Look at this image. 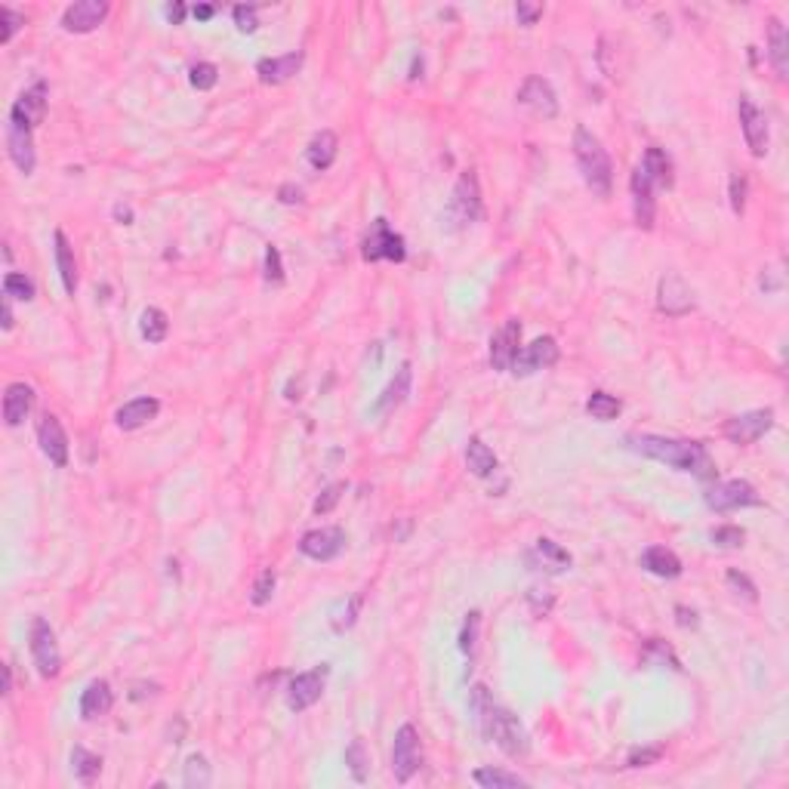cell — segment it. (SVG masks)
Returning <instances> with one entry per match:
<instances>
[{
    "instance_id": "cell-41",
    "label": "cell",
    "mask_w": 789,
    "mask_h": 789,
    "mask_svg": "<svg viewBox=\"0 0 789 789\" xmlns=\"http://www.w3.org/2000/svg\"><path fill=\"white\" fill-rule=\"evenodd\" d=\"M275 583H277V577H275V570L272 568H266L259 574V580L253 583V592H250V601L257 607H266L268 601H272V596H275Z\"/></svg>"
},
{
    "instance_id": "cell-58",
    "label": "cell",
    "mask_w": 789,
    "mask_h": 789,
    "mask_svg": "<svg viewBox=\"0 0 789 789\" xmlns=\"http://www.w3.org/2000/svg\"><path fill=\"white\" fill-rule=\"evenodd\" d=\"M4 330H13V309H10V296H4Z\"/></svg>"
},
{
    "instance_id": "cell-28",
    "label": "cell",
    "mask_w": 789,
    "mask_h": 789,
    "mask_svg": "<svg viewBox=\"0 0 789 789\" xmlns=\"http://www.w3.org/2000/svg\"><path fill=\"white\" fill-rule=\"evenodd\" d=\"M642 568L653 577H663V580L681 577V559L672 549H666V546H648L642 552Z\"/></svg>"
},
{
    "instance_id": "cell-11",
    "label": "cell",
    "mask_w": 789,
    "mask_h": 789,
    "mask_svg": "<svg viewBox=\"0 0 789 789\" xmlns=\"http://www.w3.org/2000/svg\"><path fill=\"white\" fill-rule=\"evenodd\" d=\"M774 426V410L762 408V410H747L740 417L728 419L725 423V438L734 441V445H756L758 438L771 432Z\"/></svg>"
},
{
    "instance_id": "cell-20",
    "label": "cell",
    "mask_w": 789,
    "mask_h": 789,
    "mask_svg": "<svg viewBox=\"0 0 789 789\" xmlns=\"http://www.w3.org/2000/svg\"><path fill=\"white\" fill-rule=\"evenodd\" d=\"M47 96H50L47 80H37L34 87H28L25 93H22L16 102H13L10 120H16V124L32 127V130H34V127L43 120V115H47Z\"/></svg>"
},
{
    "instance_id": "cell-49",
    "label": "cell",
    "mask_w": 789,
    "mask_h": 789,
    "mask_svg": "<svg viewBox=\"0 0 789 789\" xmlns=\"http://www.w3.org/2000/svg\"><path fill=\"white\" fill-rule=\"evenodd\" d=\"M660 756H663V747H644V749H633L626 758V768H648V765H657Z\"/></svg>"
},
{
    "instance_id": "cell-59",
    "label": "cell",
    "mask_w": 789,
    "mask_h": 789,
    "mask_svg": "<svg viewBox=\"0 0 789 789\" xmlns=\"http://www.w3.org/2000/svg\"><path fill=\"white\" fill-rule=\"evenodd\" d=\"M115 216H117V220H120V222H124V225H130V220H133L130 207H120V204L115 207Z\"/></svg>"
},
{
    "instance_id": "cell-37",
    "label": "cell",
    "mask_w": 789,
    "mask_h": 789,
    "mask_svg": "<svg viewBox=\"0 0 789 789\" xmlns=\"http://www.w3.org/2000/svg\"><path fill=\"white\" fill-rule=\"evenodd\" d=\"M472 777H475V784L484 786V789H515V786L521 789V786H528V780H521L518 774H509L503 768H478Z\"/></svg>"
},
{
    "instance_id": "cell-38",
    "label": "cell",
    "mask_w": 789,
    "mask_h": 789,
    "mask_svg": "<svg viewBox=\"0 0 789 789\" xmlns=\"http://www.w3.org/2000/svg\"><path fill=\"white\" fill-rule=\"evenodd\" d=\"M623 410L620 398L607 395V392H592L589 401H586V413H589L592 419H598V423H611V419H617Z\"/></svg>"
},
{
    "instance_id": "cell-17",
    "label": "cell",
    "mask_w": 789,
    "mask_h": 789,
    "mask_svg": "<svg viewBox=\"0 0 789 789\" xmlns=\"http://www.w3.org/2000/svg\"><path fill=\"white\" fill-rule=\"evenodd\" d=\"M629 192H633V216L635 225L644 231L653 229V220H657V198H653V183L648 179V173L642 167L633 170V179H629Z\"/></svg>"
},
{
    "instance_id": "cell-29",
    "label": "cell",
    "mask_w": 789,
    "mask_h": 789,
    "mask_svg": "<svg viewBox=\"0 0 789 789\" xmlns=\"http://www.w3.org/2000/svg\"><path fill=\"white\" fill-rule=\"evenodd\" d=\"M768 59L780 80L789 74V32L780 19H768Z\"/></svg>"
},
{
    "instance_id": "cell-13",
    "label": "cell",
    "mask_w": 789,
    "mask_h": 789,
    "mask_svg": "<svg viewBox=\"0 0 789 789\" xmlns=\"http://www.w3.org/2000/svg\"><path fill=\"white\" fill-rule=\"evenodd\" d=\"M518 105H524L528 111H533L537 117H555L559 115V93L552 89V84L540 74H531L524 78V84L518 87Z\"/></svg>"
},
{
    "instance_id": "cell-44",
    "label": "cell",
    "mask_w": 789,
    "mask_h": 789,
    "mask_svg": "<svg viewBox=\"0 0 789 789\" xmlns=\"http://www.w3.org/2000/svg\"><path fill=\"white\" fill-rule=\"evenodd\" d=\"M709 540L716 546H721V549H737V546H743V540H747V533H743V528H737V524H721V528L709 533Z\"/></svg>"
},
{
    "instance_id": "cell-10",
    "label": "cell",
    "mask_w": 789,
    "mask_h": 789,
    "mask_svg": "<svg viewBox=\"0 0 789 789\" xmlns=\"http://www.w3.org/2000/svg\"><path fill=\"white\" fill-rule=\"evenodd\" d=\"M737 111H740L743 139H747L749 152H753V157H765L768 155V142H771V130H768V117H765V111L758 108L749 96H740Z\"/></svg>"
},
{
    "instance_id": "cell-15",
    "label": "cell",
    "mask_w": 789,
    "mask_h": 789,
    "mask_svg": "<svg viewBox=\"0 0 789 789\" xmlns=\"http://www.w3.org/2000/svg\"><path fill=\"white\" fill-rule=\"evenodd\" d=\"M657 309L670 318H681V315L694 312V290L681 281L679 275H666L657 284Z\"/></svg>"
},
{
    "instance_id": "cell-6",
    "label": "cell",
    "mask_w": 789,
    "mask_h": 789,
    "mask_svg": "<svg viewBox=\"0 0 789 789\" xmlns=\"http://www.w3.org/2000/svg\"><path fill=\"white\" fill-rule=\"evenodd\" d=\"M361 257H364V262H380V259L404 262L408 259V247H404V238L398 235L395 229H389V222L380 216V220L371 222V231L364 235Z\"/></svg>"
},
{
    "instance_id": "cell-60",
    "label": "cell",
    "mask_w": 789,
    "mask_h": 789,
    "mask_svg": "<svg viewBox=\"0 0 789 789\" xmlns=\"http://www.w3.org/2000/svg\"><path fill=\"white\" fill-rule=\"evenodd\" d=\"M10 690H13V670L4 666V697H10Z\"/></svg>"
},
{
    "instance_id": "cell-19",
    "label": "cell",
    "mask_w": 789,
    "mask_h": 789,
    "mask_svg": "<svg viewBox=\"0 0 789 789\" xmlns=\"http://www.w3.org/2000/svg\"><path fill=\"white\" fill-rule=\"evenodd\" d=\"M108 16V4L105 0H78L62 13V28L69 34H89L102 25Z\"/></svg>"
},
{
    "instance_id": "cell-45",
    "label": "cell",
    "mask_w": 789,
    "mask_h": 789,
    "mask_svg": "<svg viewBox=\"0 0 789 789\" xmlns=\"http://www.w3.org/2000/svg\"><path fill=\"white\" fill-rule=\"evenodd\" d=\"M478 629H481V614L478 611L465 614V623H463V629H460V651L465 653V657H472V651H475Z\"/></svg>"
},
{
    "instance_id": "cell-56",
    "label": "cell",
    "mask_w": 789,
    "mask_h": 789,
    "mask_svg": "<svg viewBox=\"0 0 789 789\" xmlns=\"http://www.w3.org/2000/svg\"><path fill=\"white\" fill-rule=\"evenodd\" d=\"M213 6L210 4H198V6H192V16L198 19V22H207V19H213Z\"/></svg>"
},
{
    "instance_id": "cell-53",
    "label": "cell",
    "mask_w": 789,
    "mask_h": 789,
    "mask_svg": "<svg viewBox=\"0 0 789 789\" xmlns=\"http://www.w3.org/2000/svg\"><path fill=\"white\" fill-rule=\"evenodd\" d=\"M358 607H361V596L352 598L349 605L343 607V617H336V620H333V629H336V633H343V629H349L352 623L358 620Z\"/></svg>"
},
{
    "instance_id": "cell-9",
    "label": "cell",
    "mask_w": 789,
    "mask_h": 789,
    "mask_svg": "<svg viewBox=\"0 0 789 789\" xmlns=\"http://www.w3.org/2000/svg\"><path fill=\"white\" fill-rule=\"evenodd\" d=\"M327 675H330V666L327 663L315 666V670H309V672L293 675L290 685H287V706H290V712L312 709V706L321 700V694H324Z\"/></svg>"
},
{
    "instance_id": "cell-52",
    "label": "cell",
    "mask_w": 789,
    "mask_h": 789,
    "mask_svg": "<svg viewBox=\"0 0 789 789\" xmlns=\"http://www.w3.org/2000/svg\"><path fill=\"white\" fill-rule=\"evenodd\" d=\"M543 16V6L540 4H528V0H518L515 4V19H518V25H524V28H531V25H537V19Z\"/></svg>"
},
{
    "instance_id": "cell-40",
    "label": "cell",
    "mask_w": 789,
    "mask_h": 789,
    "mask_svg": "<svg viewBox=\"0 0 789 789\" xmlns=\"http://www.w3.org/2000/svg\"><path fill=\"white\" fill-rule=\"evenodd\" d=\"M4 296L22 299V303H32V299H34V281H32V277H25L22 272H10L4 277Z\"/></svg>"
},
{
    "instance_id": "cell-51",
    "label": "cell",
    "mask_w": 789,
    "mask_h": 789,
    "mask_svg": "<svg viewBox=\"0 0 789 789\" xmlns=\"http://www.w3.org/2000/svg\"><path fill=\"white\" fill-rule=\"evenodd\" d=\"M747 176H743V173H734L731 176V210L734 213H743V210H747Z\"/></svg>"
},
{
    "instance_id": "cell-43",
    "label": "cell",
    "mask_w": 789,
    "mask_h": 789,
    "mask_svg": "<svg viewBox=\"0 0 789 789\" xmlns=\"http://www.w3.org/2000/svg\"><path fill=\"white\" fill-rule=\"evenodd\" d=\"M725 583H728V589H731L737 598H743V601H758V589H756V583L749 580L747 574H740V570H728Z\"/></svg>"
},
{
    "instance_id": "cell-27",
    "label": "cell",
    "mask_w": 789,
    "mask_h": 789,
    "mask_svg": "<svg viewBox=\"0 0 789 789\" xmlns=\"http://www.w3.org/2000/svg\"><path fill=\"white\" fill-rule=\"evenodd\" d=\"M410 380H413V371H410V364L408 361H404L401 367H398V373H395V380L389 382L386 389H382V395L377 398V404H373V413H392L395 408H401L404 401H408V395H410Z\"/></svg>"
},
{
    "instance_id": "cell-26",
    "label": "cell",
    "mask_w": 789,
    "mask_h": 789,
    "mask_svg": "<svg viewBox=\"0 0 789 789\" xmlns=\"http://www.w3.org/2000/svg\"><path fill=\"white\" fill-rule=\"evenodd\" d=\"M111 706H115L111 685L105 679H96V681H89V685L84 688V694H80V719H87V721L102 719L111 712Z\"/></svg>"
},
{
    "instance_id": "cell-32",
    "label": "cell",
    "mask_w": 789,
    "mask_h": 789,
    "mask_svg": "<svg viewBox=\"0 0 789 789\" xmlns=\"http://www.w3.org/2000/svg\"><path fill=\"white\" fill-rule=\"evenodd\" d=\"M465 465H469V472L475 478H491L497 475L500 460L481 438H469V445H465Z\"/></svg>"
},
{
    "instance_id": "cell-8",
    "label": "cell",
    "mask_w": 789,
    "mask_h": 789,
    "mask_svg": "<svg viewBox=\"0 0 789 789\" xmlns=\"http://www.w3.org/2000/svg\"><path fill=\"white\" fill-rule=\"evenodd\" d=\"M703 503L712 512H734V509L762 506V497H758L749 481L734 478V481H721V484L709 487V491L703 493Z\"/></svg>"
},
{
    "instance_id": "cell-4",
    "label": "cell",
    "mask_w": 789,
    "mask_h": 789,
    "mask_svg": "<svg viewBox=\"0 0 789 789\" xmlns=\"http://www.w3.org/2000/svg\"><path fill=\"white\" fill-rule=\"evenodd\" d=\"M484 220V198H481V185H478V176L472 170L460 173L456 179L454 192H450V201H447V225L450 229H469Z\"/></svg>"
},
{
    "instance_id": "cell-57",
    "label": "cell",
    "mask_w": 789,
    "mask_h": 789,
    "mask_svg": "<svg viewBox=\"0 0 789 789\" xmlns=\"http://www.w3.org/2000/svg\"><path fill=\"white\" fill-rule=\"evenodd\" d=\"M675 614H679V623L681 626H697V614L694 611H688V607H675Z\"/></svg>"
},
{
    "instance_id": "cell-23",
    "label": "cell",
    "mask_w": 789,
    "mask_h": 789,
    "mask_svg": "<svg viewBox=\"0 0 789 789\" xmlns=\"http://www.w3.org/2000/svg\"><path fill=\"white\" fill-rule=\"evenodd\" d=\"M34 401L37 395L28 382H10L4 392V423L10 426V429L22 426L28 419V413L34 410Z\"/></svg>"
},
{
    "instance_id": "cell-7",
    "label": "cell",
    "mask_w": 789,
    "mask_h": 789,
    "mask_svg": "<svg viewBox=\"0 0 789 789\" xmlns=\"http://www.w3.org/2000/svg\"><path fill=\"white\" fill-rule=\"evenodd\" d=\"M419 768H423V743H419V734L413 725H401L395 731V743H392V774L398 784H408Z\"/></svg>"
},
{
    "instance_id": "cell-33",
    "label": "cell",
    "mask_w": 789,
    "mask_h": 789,
    "mask_svg": "<svg viewBox=\"0 0 789 789\" xmlns=\"http://www.w3.org/2000/svg\"><path fill=\"white\" fill-rule=\"evenodd\" d=\"M336 152H340V139H336L333 130H318L309 142V148H305V157H309V164L315 170H327L330 164L336 161Z\"/></svg>"
},
{
    "instance_id": "cell-55",
    "label": "cell",
    "mask_w": 789,
    "mask_h": 789,
    "mask_svg": "<svg viewBox=\"0 0 789 789\" xmlns=\"http://www.w3.org/2000/svg\"><path fill=\"white\" fill-rule=\"evenodd\" d=\"M167 19L173 22V25H183V19H185V4H167Z\"/></svg>"
},
{
    "instance_id": "cell-47",
    "label": "cell",
    "mask_w": 789,
    "mask_h": 789,
    "mask_svg": "<svg viewBox=\"0 0 789 789\" xmlns=\"http://www.w3.org/2000/svg\"><path fill=\"white\" fill-rule=\"evenodd\" d=\"M343 491H345V484H340V481H336V484H330V487H324V491H321V497L315 500V512H318V515L333 512L336 503L343 500Z\"/></svg>"
},
{
    "instance_id": "cell-3",
    "label": "cell",
    "mask_w": 789,
    "mask_h": 789,
    "mask_svg": "<svg viewBox=\"0 0 789 789\" xmlns=\"http://www.w3.org/2000/svg\"><path fill=\"white\" fill-rule=\"evenodd\" d=\"M478 731L484 740L497 743L509 758H521V756H528V749H531V737H528V731H524L521 719H518L512 709H506V706L493 703L491 709H487V716H484V721H481Z\"/></svg>"
},
{
    "instance_id": "cell-22",
    "label": "cell",
    "mask_w": 789,
    "mask_h": 789,
    "mask_svg": "<svg viewBox=\"0 0 789 789\" xmlns=\"http://www.w3.org/2000/svg\"><path fill=\"white\" fill-rule=\"evenodd\" d=\"M303 50H293V52H284V56H266L257 62V74L266 87H277V84H287V80L303 69Z\"/></svg>"
},
{
    "instance_id": "cell-14",
    "label": "cell",
    "mask_w": 789,
    "mask_h": 789,
    "mask_svg": "<svg viewBox=\"0 0 789 789\" xmlns=\"http://www.w3.org/2000/svg\"><path fill=\"white\" fill-rule=\"evenodd\" d=\"M37 445H41L43 456H47L56 469H65V465H69V435H65L59 417L43 413L41 423H37Z\"/></svg>"
},
{
    "instance_id": "cell-31",
    "label": "cell",
    "mask_w": 789,
    "mask_h": 789,
    "mask_svg": "<svg viewBox=\"0 0 789 789\" xmlns=\"http://www.w3.org/2000/svg\"><path fill=\"white\" fill-rule=\"evenodd\" d=\"M644 173H648V179L653 183V189H672V157L663 152V148L651 146L648 152H644L642 164H638Z\"/></svg>"
},
{
    "instance_id": "cell-21",
    "label": "cell",
    "mask_w": 789,
    "mask_h": 789,
    "mask_svg": "<svg viewBox=\"0 0 789 789\" xmlns=\"http://www.w3.org/2000/svg\"><path fill=\"white\" fill-rule=\"evenodd\" d=\"M6 148H10V161L16 164L19 173L32 176L34 173V139H32V127H22L16 120H6Z\"/></svg>"
},
{
    "instance_id": "cell-30",
    "label": "cell",
    "mask_w": 789,
    "mask_h": 789,
    "mask_svg": "<svg viewBox=\"0 0 789 789\" xmlns=\"http://www.w3.org/2000/svg\"><path fill=\"white\" fill-rule=\"evenodd\" d=\"M52 250H56V268H59V277H62V287L69 296H74V290H78V262H74V247L69 244V238H65V231H56L52 235Z\"/></svg>"
},
{
    "instance_id": "cell-42",
    "label": "cell",
    "mask_w": 789,
    "mask_h": 789,
    "mask_svg": "<svg viewBox=\"0 0 789 789\" xmlns=\"http://www.w3.org/2000/svg\"><path fill=\"white\" fill-rule=\"evenodd\" d=\"M189 80H192L194 89H213L216 84H220V69H216L213 62H198V65H192Z\"/></svg>"
},
{
    "instance_id": "cell-18",
    "label": "cell",
    "mask_w": 789,
    "mask_h": 789,
    "mask_svg": "<svg viewBox=\"0 0 789 789\" xmlns=\"http://www.w3.org/2000/svg\"><path fill=\"white\" fill-rule=\"evenodd\" d=\"M518 345H521V321L509 318L497 333L491 336V367L493 371H512L515 358H518Z\"/></svg>"
},
{
    "instance_id": "cell-36",
    "label": "cell",
    "mask_w": 789,
    "mask_h": 789,
    "mask_svg": "<svg viewBox=\"0 0 789 789\" xmlns=\"http://www.w3.org/2000/svg\"><path fill=\"white\" fill-rule=\"evenodd\" d=\"M210 780H213V768L210 762L201 753H194L185 758V768H183V784L189 789H207Z\"/></svg>"
},
{
    "instance_id": "cell-5",
    "label": "cell",
    "mask_w": 789,
    "mask_h": 789,
    "mask_svg": "<svg viewBox=\"0 0 789 789\" xmlns=\"http://www.w3.org/2000/svg\"><path fill=\"white\" fill-rule=\"evenodd\" d=\"M28 651H32V660L43 679H56L62 672V653H59L56 633L43 617H34L32 626H28Z\"/></svg>"
},
{
    "instance_id": "cell-35",
    "label": "cell",
    "mask_w": 789,
    "mask_h": 789,
    "mask_svg": "<svg viewBox=\"0 0 789 789\" xmlns=\"http://www.w3.org/2000/svg\"><path fill=\"white\" fill-rule=\"evenodd\" d=\"M139 333H142V340L152 343V345L167 340V333H170L167 312H161V309H155V305H148V309L139 315Z\"/></svg>"
},
{
    "instance_id": "cell-39",
    "label": "cell",
    "mask_w": 789,
    "mask_h": 789,
    "mask_svg": "<svg viewBox=\"0 0 789 789\" xmlns=\"http://www.w3.org/2000/svg\"><path fill=\"white\" fill-rule=\"evenodd\" d=\"M345 765H349L352 777H355L358 784H364L367 771H371V753H367V747H364V740H361V737H355L349 747H345Z\"/></svg>"
},
{
    "instance_id": "cell-25",
    "label": "cell",
    "mask_w": 789,
    "mask_h": 789,
    "mask_svg": "<svg viewBox=\"0 0 789 789\" xmlns=\"http://www.w3.org/2000/svg\"><path fill=\"white\" fill-rule=\"evenodd\" d=\"M528 561L533 565V570H546V574H561V570L570 568V552L561 549L555 540L549 537H540L533 543V552H528Z\"/></svg>"
},
{
    "instance_id": "cell-1",
    "label": "cell",
    "mask_w": 789,
    "mask_h": 789,
    "mask_svg": "<svg viewBox=\"0 0 789 789\" xmlns=\"http://www.w3.org/2000/svg\"><path fill=\"white\" fill-rule=\"evenodd\" d=\"M626 445L635 454L657 460L670 465L675 472H690L700 481L716 478V463H712L709 450L700 441H685V438H666V435H626Z\"/></svg>"
},
{
    "instance_id": "cell-46",
    "label": "cell",
    "mask_w": 789,
    "mask_h": 789,
    "mask_svg": "<svg viewBox=\"0 0 789 789\" xmlns=\"http://www.w3.org/2000/svg\"><path fill=\"white\" fill-rule=\"evenodd\" d=\"M0 25H4V32H0V43H10L13 34L25 25V16L16 13V10H10V6H0Z\"/></svg>"
},
{
    "instance_id": "cell-54",
    "label": "cell",
    "mask_w": 789,
    "mask_h": 789,
    "mask_svg": "<svg viewBox=\"0 0 789 789\" xmlns=\"http://www.w3.org/2000/svg\"><path fill=\"white\" fill-rule=\"evenodd\" d=\"M277 198H281V204H299V201H303V189H299V185H293V183H287V185H281Z\"/></svg>"
},
{
    "instance_id": "cell-24",
    "label": "cell",
    "mask_w": 789,
    "mask_h": 789,
    "mask_svg": "<svg viewBox=\"0 0 789 789\" xmlns=\"http://www.w3.org/2000/svg\"><path fill=\"white\" fill-rule=\"evenodd\" d=\"M157 413H161V401L157 398H133V401H127L124 408H117L115 413V423L117 429L124 432H136L142 429V426H148L152 419H157Z\"/></svg>"
},
{
    "instance_id": "cell-12",
    "label": "cell",
    "mask_w": 789,
    "mask_h": 789,
    "mask_svg": "<svg viewBox=\"0 0 789 789\" xmlns=\"http://www.w3.org/2000/svg\"><path fill=\"white\" fill-rule=\"evenodd\" d=\"M559 343H555V336H537L531 345H524L521 352H518L515 364H512V373L515 377H533L537 371H546V367L559 364Z\"/></svg>"
},
{
    "instance_id": "cell-34",
    "label": "cell",
    "mask_w": 789,
    "mask_h": 789,
    "mask_svg": "<svg viewBox=\"0 0 789 789\" xmlns=\"http://www.w3.org/2000/svg\"><path fill=\"white\" fill-rule=\"evenodd\" d=\"M71 771L84 786L96 784L102 774V756L89 753V749H84V747H74L71 749Z\"/></svg>"
},
{
    "instance_id": "cell-48",
    "label": "cell",
    "mask_w": 789,
    "mask_h": 789,
    "mask_svg": "<svg viewBox=\"0 0 789 789\" xmlns=\"http://www.w3.org/2000/svg\"><path fill=\"white\" fill-rule=\"evenodd\" d=\"M231 16H235V25H238V32L240 34H253L259 28V19H257V6H235V10H231Z\"/></svg>"
},
{
    "instance_id": "cell-2",
    "label": "cell",
    "mask_w": 789,
    "mask_h": 789,
    "mask_svg": "<svg viewBox=\"0 0 789 789\" xmlns=\"http://www.w3.org/2000/svg\"><path fill=\"white\" fill-rule=\"evenodd\" d=\"M574 157H577V167H580L583 183L589 185L592 194H598V198H611V189H614L611 155L605 152V146H601V139L596 136V133L586 130L583 124H577V130H574Z\"/></svg>"
},
{
    "instance_id": "cell-16",
    "label": "cell",
    "mask_w": 789,
    "mask_h": 789,
    "mask_svg": "<svg viewBox=\"0 0 789 789\" xmlns=\"http://www.w3.org/2000/svg\"><path fill=\"white\" fill-rule=\"evenodd\" d=\"M345 549V531L343 528H318L303 533L299 552L312 561H333Z\"/></svg>"
},
{
    "instance_id": "cell-50",
    "label": "cell",
    "mask_w": 789,
    "mask_h": 789,
    "mask_svg": "<svg viewBox=\"0 0 789 789\" xmlns=\"http://www.w3.org/2000/svg\"><path fill=\"white\" fill-rule=\"evenodd\" d=\"M266 281L268 284H284V266H281V250L275 244L266 247Z\"/></svg>"
}]
</instances>
